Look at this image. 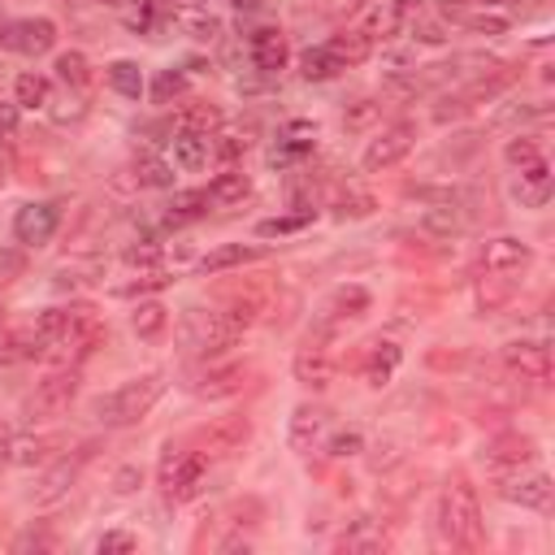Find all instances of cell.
Masks as SVG:
<instances>
[{
  "label": "cell",
  "mask_w": 555,
  "mask_h": 555,
  "mask_svg": "<svg viewBox=\"0 0 555 555\" xmlns=\"http://www.w3.org/2000/svg\"><path fill=\"white\" fill-rule=\"evenodd\" d=\"M416 39H425V43H442L447 35H442V26H438V22H421V26H416Z\"/></svg>",
  "instance_id": "obj_56"
},
{
  "label": "cell",
  "mask_w": 555,
  "mask_h": 555,
  "mask_svg": "<svg viewBox=\"0 0 555 555\" xmlns=\"http://www.w3.org/2000/svg\"><path fill=\"white\" fill-rule=\"evenodd\" d=\"M0 325H4V308H0Z\"/></svg>",
  "instance_id": "obj_63"
},
{
  "label": "cell",
  "mask_w": 555,
  "mask_h": 555,
  "mask_svg": "<svg viewBox=\"0 0 555 555\" xmlns=\"http://www.w3.org/2000/svg\"><path fill=\"white\" fill-rule=\"evenodd\" d=\"M204 212H208V191H173V199L165 208V221L169 225H186V221H195Z\"/></svg>",
  "instance_id": "obj_36"
},
{
  "label": "cell",
  "mask_w": 555,
  "mask_h": 555,
  "mask_svg": "<svg viewBox=\"0 0 555 555\" xmlns=\"http://www.w3.org/2000/svg\"><path fill=\"white\" fill-rule=\"evenodd\" d=\"M212 139H217V143H212V152H217L225 165H230V160H238V156L247 152V143H251V139H243V134H225V130H217Z\"/></svg>",
  "instance_id": "obj_49"
},
{
  "label": "cell",
  "mask_w": 555,
  "mask_h": 555,
  "mask_svg": "<svg viewBox=\"0 0 555 555\" xmlns=\"http://www.w3.org/2000/svg\"><path fill=\"white\" fill-rule=\"evenodd\" d=\"M17 134V104H0V143Z\"/></svg>",
  "instance_id": "obj_54"
},
{
  "label": "cell",
  "mask_w": 555,
  "mask_h": 555,
  "mask_svg": "<svg viewBox=\"0 0 555 555\" xmlns=\"http://www.w3.org/2000/svg\"><path fill=\"white\" fill-rule=\"evenodd\" d=\"M325 451H330L334 460L360 455V451H364V434H360V429H338V434H330V438H325Z\"/></svg>",
  "instance_id": "obj_44"
},
{
  "label": "cell",
  "mask_w": 555,
  "mask_h": 555,
  "mask_svg": "<svg viewBox=\"0 0 555 555\" xmlns=\"http://www.w3.org/2000/svg\"><path fill=\"white\" fill-rule=\"evenodd\" d=\"M312 221V208H299V212H286V217H264L260 225H256V234H264V238H282V234H295V230H304Z\"/></svg>",
  "instance_id": "obj_42"
},
{
  "label": "cell",
  "mask_w": 555,
  "mask_h": 555,
  "mask_svg": "<svg viewBox=\"0 0 555 555\" xmlns=\"http://www.w3.org/2000/svg\"><path fill=\"white\" fill-rule=\"evenodd\" d=\"M356 104H360V108H356L351 117H343V126H364V121L373 117V104H369V100H356Z\"/></svg>",
  "instance_id": "obj_57"
},
{
  "label": "cell",
  "mask_w": 555,
  "mask_h": 555,
  "mask_svg": "<svg viewBox=\"0 0 555 555\" xmlns=\"http://www.w3.org/2000/svg\"><path fill=\"white\" fill-rule=\"evenodd\" d=\"M460 22L477 35H503L507 30V17H499V13H460Z\"/></svg>",
  "instance_id": "obj_48"
},
{
  "label": "cell",
  "mask_w": 555,
  "mask_h": 555,
  "mask_svg": "<svg viewBox=\"0 0 555 555\" xmlns=\"http://www.w3.org/2000/svg\"><path fill=\"white\" fill-rule=\"evenodd\" d=\"M56 43V22L52 17H22L4 26V48L22 52V56H43Z\"/></svg>",
  "instance_id": "obj_16"
},
{
  "label": "cell",
  "mask_w": 555,
  "mask_h": 555,
  "mask_svg": "<svg viewBox=\"0 0 555 555\" xmlns=\"http://www.w3.org/2000/svg\"><path fill=\"white\" fill-rule=\"evenodd\" d=\"M325 434H330V412H325L321 403H299V408L291 412V429H286L291 451L308 455V451H317V447L325 442Z\"/></svg>",
  "instance_id": "obj_17"
},
{
  "label": "cell",
  "mask_w": 555,
  "mask_h": 555,
  "mask_svg": "<svg viewBox=\"0 0 555 555\" xmlns=\"http://www.w3.org/2000/svg\"><path fill=\"white\" fill-rule=\"evenodd\" d=\"M52 546H56V538L48 529H26L13 538V551H52Z\"/></svg>",
  "instance_id": "obj_50"
},
{
  "label": "cell",
  "mask_w": 555,
  "mask_h": 555,
  "mask_svg": "<svg viewBox=\"0 0 555 555\" xmlns=\"http://www.w3.org/2000/svg\"><path fill=\"white\" fill-rule=\"evenodd\" d=\"M533 264V247L512 238V234H499V238H486L481 251H477V269L490 273V278H507V273H525Z\"/></svg>",
  "instance_id": "obj_9"
},
{
  "label": "cell",
  "mask_w": 555,
  "mask_h": 555,
  "mask_svg": "<svg viewBox=\"0 0 555 555\" xmlns=\"http://www.w3.org/2000/svg\"><path fill=\"white\" fill-rule=\"evenodd\" d=\"M104 74H108V87H113L117 95H126V100H139V95H143V69H139L134 61L121 56V61H113Z\"/></svg>",
  "instance_id": "obj_37"
},
{
  "label": "cell",
  "mask_w": 555,
  "mask_h": 555,
  "mask_svg": "<svg viewBox=\"0 0 555 555\" xmlns=\"http://www.w3.org/2000/svg\"><path fill=\"white\" fill-rule=\"evenodd\" d=\"M247 438H251V421H247V416H221V421L195 429V434H191V447H195L204 460H221V455L243 451Z\"/></svg>",
  "instance_id": "obj_8"
},
{
  "label": "cell",
  "mask_w": 555,
  "mask_h": 555,
  "mask_svg": "<svg viewBox=\"0 0 555 555\" xmlns=\"http://www.w3.org/2000/svg\"><path fill=\"white\" fill-rule=\"evenodd\" d=\"M130 169H134V182H139V186H156V191H160V186H173V165L160 160L156 152H139Z\"/></svg>",
  "instance_id": "obj_35"
},
{
  "label": "cell",
  "mask_w": 555,
  "mask_h": 555,
  "mask_svg": "<svg viewBox=\"0 0 555 555\" xmlns=\"http://www.w3.org/2000/svg\"><path fill=\"white\" fill-rule=\"evenodd\" d=\"M225 4H230V9H256L260 0H225Z\"/></svg>",
  "instance_id": "obj_58"
},
{
  "label": "cell",
  "mask_w": 555,
  "mask_h": 555,
  "mask_svg": "<svg viewBox=\"0 0 555 555\" xmlns=\"http://www.w3.org/2000/svg\"><path fill=\"white\" fill-rule=\"evenodd\" d=\"M312 147H317V139H312V126H286L282 134H278V147H273V165H295V160H304V156H312Z\"/></svg>",
  "instance_id": "obj_26"
},
{
  "label": "cell",
  "mask_w": 555,
  "mask_h": 555,
  "mask_svg": "<svg viewBox=\"0 0 555 555\" xmlns=\"http://www.w3.org/2000/svg\"><path fill=\"white\" fill-rule=\"evenodd\" d=\"M169 282H173V278H169L165 269H147V273H139L134 282L117 286V295H126V299H130V295H143V291H160V286H169Z\"/></svg>",
  "instance_id": "obj_47"
},
{
  "label": "cell",
  "mask_w": 555,
  "mask_h": 555,
  "mask_svg": "<svg viewBox=\"0 0 555 555\" xmlns=\"http://www.w3.org/2000/svg\"><path fill=\"white\" fill-rule=\"evenodd\" d=\"M334 546L347 551V555H382V551H390V533L382 529V520L360 516V520H351V525L338 533Z\"/></svg>",
  "instance_id": "obj_19"
},
{
  "label": "cell",
  "mask_w": 555,
  "mask_h": 555,
  "mask_svg": "<svg viewBox=\"0 0 555 555\" xmlns=\"http://www.w3.org/2000/svg\"><path fill=\"white\" fill-rule=\"evenodd\" d=\"M178 334H182V347L191 356L208 360V356H221L225 347H234L243 338V325L225 308H186Z\"/></svg>",
  "instance_id": "obj_3"
},
{
  "label": "cell",
  "mask_w": 555,
  "mask_h": 555,
  "mask_svg": "<svg viewBox=\"0 0 555 555\" xmlns=\"http://www.w3.org/2000/svg\"><path fill=\"white\" fill-rule=\"evenodd\" d=\"M22 269H26V260H22L17 251H4V256H0V282H13Z\"/></svg>",
  "instance_id": "obj_55"
},
{
  "label": "cell",
  "mask_w": 555,
  "mask_h": 555,
  "mask_svg": "<svg viewBox=\"0 0 555 555\" xmlns=\"http://www.w3.org/2000/svg\"><path fill=\"white\" fill-rule=\"evenodd\" d=\"M499 494H503L507 503H520V507L546 512V507H551V494H555V486H551V477H546V473H529V477L512 473V477H503Z\"/></svg>",
  "instance_id": "obj_18"
},
{
  "label": "cell",
  "mask_w": 555,
  "mask_h": 555,
  "mask_svg": "<svg viewBox=\"0 0 555 555\" xmlns=\"http://www.w3.org/2000/svg\"><path fill=\"white\" fill-rule=\"evenodd\" d=\"M412 147H416V121H395V126H386V130H377V134L369 139L360 165H364L369 173H382V169L399 165Z\"/></svg>",
  "instance_id": "obj_7"
},
{
  "label": "cell",
  "mask_w": 555,
  "mask_h": 555,
  "mask_svg": "<svg viewBox=\"0 0 555 555\" xmlns=\"http://www.w3.org/2000/svg\"><path fill=\"white\" fill-rule=\"evenodd\" d=\"M204 191H208V204H217V208H234V204H243V199L251 195V178H247L243 169L230 165V169H221Z\"/></svg>",
  "instance_id": "obj_24"
},
{
  "label": "cell",
  "mask_w": 555,
  "mask_h": 555,
  "mask_svg": "<svg viewBox=\"0 0 555 555\" xmlns=\"http://www.w3.org/2000/svg\"><path fill=\"white\" fill-rule=\"evenodd\" d=\"M512 195L525 204V208H542L546 199H551V165L538 156V160H529V165H520V173H516V182H512Z\"/></svg>",
  "instance_id": "obj_22"
},
{
  "label": "cell",
  "mask_w": 555,
  "mask_h": 555,
  "mask_svg": "<svg viewBox=\"0 0 555 555\" xmlns=\"http://www.w3.org/2000/svg\"><path fill=\"white\" fill-rule=\"evenodd\" d=\"M295 382L308 386V390H325L334 382V351H330V338H308L299 351H295Z\"/></svg>",
  "instance_id": "obj_15"
},
{
  "label": "cell",
  "mask_w": 555,
  "mask_h": 555,
  "mask_svg": "<svg viewBox=\"0 0 555 555\" xmlns=\"http://www.w3.org/2000/svg\"><path fill=\"white\" fill-rule=\"evenodd\" d=\"M247 52H251V65H256L260 74H278V69H286V61H291V43H286V35H282L278 26L251 30Z\"/></svg>",
  "instance_id": "obj_20"
},
{
  "label": "cell",
  "mask_w": 555,
  "mask_h": 555,
  "mask_svg": "<svg viewBox=\"0 0 555 555\" xmlns=\"http://www.w3.org/2000/svg\"><path fill=\"white\" fill-rule=\"evenodd\" d=\"M173 22H178L191 39H199V43L217 39V30H221V22H217L208 9H178V13H173Z\"/></svg>",
  "instance_id": "obj_39"
},
{
  "label": "cell",
  "mask_w": 555,
  "mask_h": 555,
  "mask_svg": "<svg viewBox=\"0 0 555 555\" xmlns=\"http://www.w3.org/2000/svg\"><path fill=\"white\" fill-rule=\"evenodd\" d=\"M100 4H126V0H100Z\"/></svg>",
  "instance_id": "obj_62"
},
{
  "label": "cell",
  "mask_w": 555,
  "mask_h": 555,
  "mask_svg": "<svg viewBox=\"0 0 555 555\" xmlns=\"http://www.w3.org/2000/svg\"><path fill=\"white\" fill-rule=\"evenodd\" d=\"M186 95V74L182 69H160L152 78V100L156 104H169V100H182Z\"/></svg>",
  "instance_id": "obj_41"
},
{
  "label": "cell",
  "mask_w": 555,
  "mask_h": 555,
  "mask_svg": "<svg viewBox=\"0 0 555 555\" xmlns=\"http://www.w3.org/2000/svg\"><path fill=\"white\" fill-rule=\"evenodd\" d=\"M139 486H143V468H139V464L117 468V477H113V490H117V494H134Z\"/></svg>",
  "instance_id": "obj_53"
},
{
  "label": "cell",
  "mask_w": 555,
  "mask_h": 555,
  "mask_svg": "<svg viewBox=\"0 0 555 555\" xmlns=\"http://www.w3.org/2000/svg\"><path fill=\"white\" fill-rule=\"evenodd\" d=\"M4 26H9V22H4V17H0V43H4Z\"/></svg>",
  "instance_id": "obj_61"
},
{
  "label": "cell",
  "mask_w": 555,
  "mask_h": 555,
  "mask_svg": "<svg viewBox=\"0 0 555 555\" xmlns=\"http://www.w3.org/2000/svg\"><path fill=\"white\" fill-rule=\"evenodd\" d=\"M369 304H373V295L364 291V286H338L330 299H325V308H321V325H317V338H330L338 325H347V321H356V317H364L369 312Z\"/></svg>",
  "instance_id": "obj_14"
},
{
  "label": "cell",
  "mask_w": 555,
  "mask_h": 555,
  "mask_svg": "<svg viewBox=\"0 0 555 555\" xmlns=\"http://www.w3.org/2000/svg\"><path fill=\"white\" fill-rule=\"evenodd\" d=\"M178 130L212 139V134L221 130V108H217V104H204V100H195V104H186V108L178 113Z\"/></svg>",
  "instance_id": "obj_32"
},
{
  "label": "cell",
  "mask_w": 555,
  "mask_h": 555,
  "mask_svg": "<svg viewBox=\"0 0 555 555\" xmlns=\"http://www.w3.org/2000/svg\"><path fill=\"white\" fill-rule=\"evenodd\" d=\"M95 460V442H82V447H74V451H65V455H56L48 468H43V477H39V486H35V503H56V499H65L69 494V486L82 477V468Z\"/></svg>",
  "instance_id": "obj_6"
},
{
  "label": "cell",
  "mask_w": 555,
  "mask_h": 555,
  "mask_svg": "<svg viewBox=\"0 0 555 555\" xmlns=\"http://www.w3.org/2000/svg\"><path fill=\"white\" fill-rule=\"evenodd\" d=\"M395 4H399V9H416L421 0H395Z\"/></svg>",
  "instance_id": "obj_59"
},
{
  "label": "cell",
  "mask_w": 555,
  "mask_h": 555,
  "mask_svg": "<svg viewBox=\"0 0 555 555\" xmlns=\"http://www.w3.org/2000/svg\"><path fill=\"white\" fill-rule=\"evenodd\" d=\"M160 395H165V377H160V373H139V377L113 386L108 395H100L91 412H95L100 425L121 429V425H139V421L156 408Z\"/></svg>",
  "instance_id": "obj_1"
},
{
  "label": "cell",
  "mask_w": 555,
  "mask_h": 555,
  "mask_svg": "<svg viewBox=\"0 0 555 555\" xmlns=\"http://www.w3.org/2000/svg\"><path fill=\"white\" fill-rule=\"evenodd\" d=\"M56 447H61V434H13L4 442V460L17 468H35V464H48Z\"/></svg>",
  "instance_id": "obj_21"
},
{
  "label": "cell",
  "mask_w": 555,
  "mask_h": 555,
  "mask_svg": "<svg viewBox=\"0 0 555 555\" xmlns=\"http://www.w3.org/2000/svg\"><path fill=\"white\" fill-rule=\"evenodd\" d=\"M247 382V364L238 360H225V364H204L186 377V390L195 399H225V395H238Z\"/></svg>",
  "instance_id": "obj_12"
},
{
  "label": "cell",
  "mask_w": 555,
  "mask_h": 555,
  "mask_svg": "<svg viewBox=\"0 0 555 555\" xmlns=\"http://www.w3.org/2000/svg\"><path fill=\"white\" fill-rule=\"evenodd\" d=\"M533 455H538V442L529 438V434H499L490 447H486V468L494 473V477H512V473H520L525 464H533Z\"/></svg>",
  "instance_id": "obj_13"
},
{
  "label": "cell",
  "mask_w": 555,
  "mask_h": 555,
  "mask_svg": "<svg viewBox=\"0 0 555 555\" xmlns=\"http://www.w3.org/2000/svg\"><path fill=\"white\" fill-rule=\"evenodd\" d=\"M126 264H147V269H156V264H160V247H156V243H134V247H126Z\"/></svg>",
  "instance_id": "obj_52"
},
{
  "label": "cell",
  "mask_w": 555,
  "mask_h": 555,
  "mask_svg": "<svg viewBox=\"0 0 555 555\" xmlns=\"http://www.w3.org/2000/svg\"><path fill=\"white\" fill-rule=\"evenodd\" d=\"M30 356H43V338H39L35 321H30V325H22V330H9V334L0 338V364L30 360Z\"/></svg>",
  "instance_id": "obj_29"
},
{
  "label": "cell",
  "mask_w": 555,
  "mask_h": 555,
  "mask_svg": "<svg viewBox=\"0 0 555 555\" xmlns=\"http://www.w3.org/2000/svg\"><path fill=\"white\" fill-rule=\"evenodd\" d=\"M438 533H442V542H451L460 551L481 546V503L464 477H455L438 499Z\"/></svg>",
  "instance_id": "obj_2"
},
{
  "label": "cell",
  "mask_w": 555,
  "mask_h": 555,
  "mask_svg": "<svg viewBox=\"0 0 555 555\" xmlns=\"http://www.w3.org/2000/svg\"><path fill=\"white\" fill-rule=\"evenodd\" d=\"M100 278H104V260H69V264L56 269L52 286H56V291H78V286H91V282H100Z\"/></svg>",
  "instance_id": "obj_34"
},
{
  "label": "cell",
  "mask_w": 555,
  "mask_h": 555,
  "mask_svg": "<svg viewBox=\"0 0 555 555\" xmlns=\"http://www.w3.org/2000/svg\"><path fill=\"white\" fill-rule=\"evenodd\" d=\"M130 330H134V338H143V343H156V338L169 330V308H165V304H156V299L139 304V308L130 312Z\"/></svg>",
  "instance_id": "obj_30"
},
{
  "label": "cell",
  "mask_w": 555,
  "mask_h": 555,
  "mask_svg": "<svg viewBox=\"0 0 555 555\" xmlns=\"http://www.w3.org/2000/svg\"><path fill=\"white\" fill-rule=\"evenodd\" d=\"M169 152H173V165H182V169H204V165H208V139H204V134L178 130V134L169 139Z\"/></svg>",
  "instance_id": "obj_33"
},
{
  "label": "cell",
  "mask_w": 555,
  "mask_h": 555,
  "mask_svg": "<svg viewBox=\"0 0 555 555\" xmlns=\"http://www.w3.org/2000/svg\"><path fill=\"white\" fill-rule=\"evenodd\" d=\"M52 69H56V78H61L65 87H74V91H82V87L91 82V65H87V56H82L78 48H69V52H61Z\"/></svg>",
  "instance_id": "obj_40"
},
{
  "label": "cell",
  "mask_w": 555,
  "mask_h": 555,
  "mask_svg": "<svg viewBox=\"0 0 555 555\" xmlns=\"http://www.w3.org/2000/svg\"><path fill=\"white\" fill-rule=\"evenodd\" d=\"M477 4H507V0H477Z\"/></svg>",
  "instance_id": "obj_60"
},
{
  "label": "cell",
  "mask_w": 555,
  "mask_h": 555,
  "mask_svg": "<svg viewBox=\"0 0 555 555\" xmlns=\"http://www.w3.org/2000/svg\"><path fill=\"white\" fill-rule=\"evenodd\" d=\"M399 364H403V347H399V343H373V351H369V360H364V382L382 390V386L399 373Z\"/></svg>",
  "instance_id": "obj_25"
},
{
  "label": "cell",
  "mask_w": 555,
  "mask_h": 555,
  "mask_svg": "<svg viewBox=\"0 0 555 555\" xmlns=\"http://www.w3.org/2000/svg\"><path fill=\"white\" fill-rule=\"evenodd\" d=\"M78 369H52L43 382H35V390L26 395V403H22V416L26 421H52V416H61V412H69V403L78 399Z\"/></svg>",
  "instance_id": "obj_5"
},
{
  "label": "cell",
  "mask_w": 555,
  "mask_h": 555,
  "mask_svg": "<svg viewBox=\"0 0 555 555\" xmlns=\"http://www.w3.org/2000/svg\"><path fill=\"white\" fill-rule=\"evenodd\" d=\"M95 551H100V555H134V551H139V538L113 529V533H100V538H95Z\"/></svg>",
  "instance_id": "obj_46"
},
{
  "label": "cell",
  "mask_w": 555,
  "mask_h": 555,
  "mask_svg": "<svg viewBox=\"0 0 555 555\" xmlns=\"http://www.w3.org/2000/svg\"><path fill=\"white\" fill-rule=\"evenodd\" d=\"M503 369L516 377V382H529V386H542L551 377V347L538 343V338H516L503 347Z\"/></svg>",
  "instance_id": "obj_10"
},
{
  "label": "cell",
  "mask_w": 555,
  "mask_h": 555,
  "mask_svg": "<svg viewBox=\"0 0 555 555\" xmlns=\"http://www.w3.org/2000/svg\"><path fill=\"white\" fill-rule=\"evenodd\" d=\"M421 225H425L429 234H455V230H464V212H460V199L447 191L438 204H429V208L421 212Z\"/></svg>",
  "instance_id": "obj_28"
},
{
  "label": "cell",
  "mask_w": 555,
  "mask_h": 555,
  "mask_svg": "<svg viewBox=\"0 0 555 555\" xmlns=\"http://www.w3.org/2000/svg\"><path fill=\"white\" fill-rule=\"evenodd\" d=\"M56 225H61V208L52 199H30L13 217V238L22 247H43V243H52Z\"/></svg>",
  "instance_id": "obj_11"
},
{
  "label": "cell",
  "mask_w": 555,
  "mask_h": 555,
  "mask_svg": "<svg viewBox=\"0 0 555 555\" xmlns=\"http://www.w3.org/2000/svg\"><path fill=\"white\" fill-rule=\"evenodd\" d=\"M325 48L338 56V65H343V69H351V65H364V61L373 56V35H369L364 26H347V30L330 35V43H325Z\"/></svg>",
  "instance_id": "obj_23"
},
{
  "label": "cell",
  "mask_w": 555,
  "mask_h": 555,
  "mask_svg": "<svg viewBox=\"0 0 555 555\" xmlns=\"http://www.w3.org/2000/svg\"><path fill=\"white\" fill-rule=\"evenodd\" d=\"M503 156H507V165H529V160H538L542 156V147H538V139H529V134H516V139H507V147H503Z\"/></svg>",
  "instance_id": "obj_45"
},
{
  "label": "cell",
  "mask_w": 555,
  "mask_h": 555,
  "mask_svg": "<svg viewBox=\"0 0 555 555\" xmlns=\"http://www.w3.org/2000/svg\"><path fill=\"white\" fill-rule=\"evenodd\" d=\"M204 473H208V460L191 447H173L169 442V451H165V460H160V494L169 499V503H186V499H195L199 494V486H204Z\"/></svg>",
  "instance_id": "obj_4"
},
{
  "label": "cell",
  "mask_w": 555,
  "mask_h": 555,
  "mask_svg": "<svg viewBox=\"0 0 555 555\" xmlns=\"http://www.w3.org/2000/svg\"><path fill=\"white\" fill-rule=\"evenodd\" d=\"M13 104H17V108H48V104H52V82H48L43 74H35V69L17 74V82H13Z\"/></svg>",
  "instance_id": "obj_31"
},
{
  "label": "cell",
  "mask_w": 555,
  "mask_h": 555,
  "mask_svg": "<svg viewBox=\"0 0 555 555\" xmlns=\"http://www.w3.org/2000/svg\"><path fill=\"white\" fill-rule=\"evenodd\" d=\"M377 204H373V195L369 191H343L338 199H334V217H369Z\"/></svg>",
  "instance_id": "obj_43"
},
{
  "label": "cell",
  "mask_w": 555,
  "mask_h": 555,
  "mask_svg": "<svg viewBox=\"0 0 555 555\" xmlns=\"http://www.w3.org/2000/svg\"><path fill=\"white\" fill-rule=\"evenodd\" d=\"M343 65H338V56L321 43V48H308L304 56H299V74L308 78V82H325V78H334Z\"/></svg>",
  "instance_id": "obj_38"
},
{
  "label": "cell",
  "mask_w": 555,
  "mask_h": 555,
  "mask_svg": "<svg viewBox=\"0 0 555 555\" xmlns=\"http://www.w3.org/2000/svg\"><path fill=\"white\" fill-rule=\"evenodd\" d=\"M152 13H156V0H139V9L126 13V26L134 35H143V30H152Z\"/></svg>",
  "instance_id": "obj_51"
},
{
  "label": "cell",
  "mask_w": 555,
  "mask_h": 555,
  "mask_svg": "<svg viewBox=\"0 0 555 555\" xmlns=\"http://www.w3.org/2000/svg\"><path fill=\"white\" fill-rule=\"evenodd\" d=\"M260 256H264V247H256V243H221L199 260V273H221V269H234V264H247Z\"/></svg>",
  "instance_id": "obj_27"
}]
</instances>
